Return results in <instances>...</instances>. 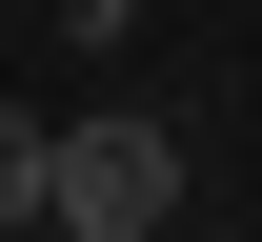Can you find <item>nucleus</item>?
Segmentation results:
<instances>
[{
    "label": "nucleus",
    "mask_w": 262,
    "mask_h": 242,
    "mask_svg": "<svg viewBox=\"0 0 262 242\" xmlns=\"http://www.w3.org/2000/svg\"><path fill=\"white\" fill-rule=\"evenodd\" d=\"M182 202H202L182 121H141V101H81L61 121V242H162Z\"/></svg>",
    "instance_id": "nucleus-1"
},
{
    "label": "nucleus",
    "mask_w": 262,
    "mask_h": 242,
    "mask_svg": "<svg viewBox=\"0 0 262 242\" xmlns=\"http://www.w3.org/2000/svg\"><path fill=\"white\" fill-rule=\"evenodd\" d=\"M0 222H61V121L0 101Z\"/></svg>",
    "instance_id": "nucleus-2"
},
{
    "label": "nucleus",
    "mask_w": 262,
    "mask_h": 242,
    "mask_svg": "<svg viewBox=\"0 0 262 242\" xmlns=\"http://www.w3.org/2000/svg\"><path fill=\"white\" fill-rule=\"evenodd\" d=\"M40 20H61V40H121V20H141V0H40Z\"/></svg>",
    "instance_id": "nucleus-3"
}]
</instances>
